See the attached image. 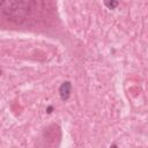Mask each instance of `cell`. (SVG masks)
<instances>
[{
	"mask_svg": "<svg viewBox=\"0 0 148 148\" xmlns=\"http://www.w3.org/2000/svg\"><path fill=\"white\" fill-rule=\"evenodd\" d=\"M0 74H1V69H0Z\"/></svg>",
	"mask_w": 148,
	"mask_h": 148,
	"instance_id": "obj_5",
	"label": "cell"
},
{
	"mask_svg": "<svg viewBox=\"0 0 148 148\" xmlns=\"http://www.w3.org/2000/svg\"><path fill=\"white\" fill-rule=\"evenodd\" d=\"M72 92V84L69 81H65L61 83V86L59 87V95L61 97L62 101H67L71 96Z\"/></svg>",
	"mask_w": 148,
	"mask_h": 148,
	"instance_id": "obj_1",
	"label": "cell"
},
{
	"mask_svg": "<svg viewBox=\"0 0 148 148\" xmlns=\"http://www.w3.org/2000/svg\"><path fill=\"white\" fill-rule=\"evenodd\" d=\"M110 148H118V147H117L116 145H111V147H110Z\"/></svg>",
	"mask_w": 148,
	"mask_h": 148,
	"instance_id": "obj_4",
	"label": "cell"
},
{
	"mask_svg": "<svg viewBox=\"0 0 148 148\" xmlns=\"http://www.w3.org/2000/svg\"><path fill=\"white\" fill-rule=\"evenodd\" d=\"M52 109H53L52 106H49V108L46 109V111H47V113H51V112H52Z\"/></svg>",
	"mask_w": 148,
	"mask_h": 148,
	"instance_id": "obj_3",
	"label": "cell"
},
{
	"mask_svg": "<svg viewBox=\"0 0 148 148\" xmlns=\"http://www.w3.org/2000/svg\"><path fill=\"white\" fill-rule=\"evenodd\" d=\"M119 5V2L118 1H111V2H105V6L106 7H109L110 9H113L114 7H117Z\"/></svg>",
	"mask_w": 148,
	"mask_h": 148,
	"instance_id": "obj_2",
	"label": "cell"
}]
</instances>
